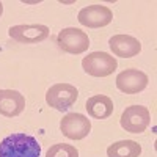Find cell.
<instances>
[{"instance_id": "6da1fadb", "label": "cell", "mask_w": 157, "mask_h": 157, "mask_svg": "<svg viewBox=\"0 0 157 157\" xmlns=\"http://www.w3.org/2000/svg\"><path fill=\"white\" fill-rule=\"evenodd\" d=\"M41 145L27 134H11L0 141V157H39Z\"/></svg>"}, {"instance_id": "7a4b0ae2", "label": "cell", "mask_w": 157, "mask_h": 157, "mask_svg": "<svg viewBox=\"0 0 157 157\" xmlns=\"http://www.w3.org/2000/svg\"><path fill=\"white\" fill-rule=\"evenodd\" d=\"M82 68L93 77H107L115 72L118 61L107 52H91L82 60Z\"/></svg>"}, {"instance_id": "3957f363", "label": "cell", "mask_w": 157, "mask_h": 157, "mask_svg": "<svg viewBox=\"0 0 157 157\" xmlns=\"http://www.w3.org/2000/svg\"><path fill=\"white\" fill-rule=\"evenodd\" d=\"M78 98V90L71 83H55L46 93L47 105L55 110H68L72 107Z\"/></svg>"}, {"instance_id": "277c9868", "label": "cell", "mask_w": 157, "mask_h": 157, "mask_svg": "<svg viewBox=\"0 0 157 157\" xmlns=\"http://www.w3.org/2000/svg\"><path fill=\"white\" fill-rule=\"evenodd\" d=\"M57 44L61 50L68 52V54H83V52L90 47V38L85 32L75 27H68L63 29L58 36H57Z\"/></svg>"}, {"instance_id": "5b68a950", "label": "cell", "mask_w": 157, "mask_h": 157, "mask_svg": "<svg viewBox=\"0 0 157 157\" xmlns=\"http://www.w3.org/2000/svg\"><path fill=\"white\" fill-rule=\"evenodd\" d=\"M149 123H151V113H149L148 107H143V105L127 107L123 112L121 120H120L121 127L126 132H130V134L145 132L146 127L149 126Z\"/></svg>"}, {"instance_id": "8992f818", "label": "cell", "mask_w": 157, "mask_h": 157, "mask_svg": "<svg viewBox=\"0 0 157 157\" xmlns=\"http://www.w3.org/2000/svg\"><path fill=\"white\" fill-rule=\"evenodd\" d=\"M49 27L43 24H21L13 25L8 30L10 38L21 44H36L49 36Z\"/></svg>"}, {"instance_id": "52a82bcc", "label": "cell", "mask_w": 157, "mask_h": 157, "mask_svg": "<svg viewBox=\"0 0 157 157\" xmlns=\"http://www.w3.org/2000/svg\"><path fill=\"white\" fill-rule=\"evenodd\" d=\"M60 130L71 140H82L91 130V121L82 113H68L61 118Z\"/></svg>"}, {"instance_id": "ba28073f", "label": "cell", "mask_w": 157, "mask_h": 157, "mask_svg": "<svg viewBox=\"0 0 157 157\" xmlns=\"http://www.w3.org/2000/svg\"><path fill=\"white\" fill-rule=\"evenodd\" d=\"M112 21H113L112 10L104 5H91L78 11V22L90 29L105 27Z\"/></svg>"}, {"instance_id": "9c48e42d", "label": "cell", "mask_w": 157, "mask_h": 157, "mask_svg": "<svg viewBox=\"0 0 157 157\" xmlns=\"http://www.w3.org/2000/svg\"><path fill=\"white\" fill-rule=\"evenodd\" d=\"M116 86L126 94H137L148 86V75L138 69H126L116 75Z\"/></svg>"}, {"instance_id": "30bf717a", "label": "cell", "mask_w": 157, "mask_h": 157, "mask_svg": "<svg viewBox=\"0 0 157 157\" xmlns=\"http://www.w3.org/2000/svg\"><path fill=\"white\" fill-rule=\"evenodd\" d=\"M109 46L116 57L130 58L141 52V43L130 35H115L110 38Z\"/></svg>"}, {"instance_id": "8fae6325", "label": "cell", "mask_w": 157, "mask_h": 157, "mask_svg": "<svg viewBox=\"0 0 157 157\" xmlns=\"http://www.w3.org/2000/svg\"><path fill=\"white\" fill-rule=\"evenodd\" d=\"M25 109V98L16 90H0V115L13 118Z\"/></svg>"}, {"instance_id": "7c38bea8", "label": "cell", "mask_w": 157, "mask_h": 157, "mask_svg": "<svg viewBox=\"0 0 157 157\" xmlns=\"http://www.w3.org/2000/svg\"><path fill=\"white\" fill-rule=\"evenodd\" d=\"M85 109L90 116L96 118V120H107V118L113 113V101L109 96L104 94H96L86 99Z\"/></svg>"}, {"instance_id": "4fadbf2b", "label": "cell", "mask_w": 157, "mask_h": 157, "mask_svg": "<svg viewBox=\"0 0 157 157\" xmlns=\"http://www.w3.org/2000/svg\"><path fill=\"white\" fill-rule=\"evenodd\" d=\"M141 154V146L134 140H120L107 148L109 157H138Z\"/></svg>"}, {"instance_id": "5bb4252c", "label": "cell", "mask_w": 157, "mask_h": 157, "mask_svg": "<svg viewBox=\"0 0 157 157\" xmlns=\"http://www.w3.org/2000/svg\"><path fill=\"white\" fill-rule=\"evenodd\" d=\"M46 157H78V151L72 145L57 143V145H52L49 148Z\"/></svg>"}, {"instance_id": "9a60e30c", "label": "cell", "mask_w": 157, "mask_h": 157, "mask_svg": "<svg viewBox=\"0 0 157 157\" xmlns=\"http://www.w3.org/2000/svg\"><path fill=\"white\" fill-rule=\"evenodd\" d=\"M2 13H3V5H2V2H0V16H2Z\"/></svg>"}]
</instances>
